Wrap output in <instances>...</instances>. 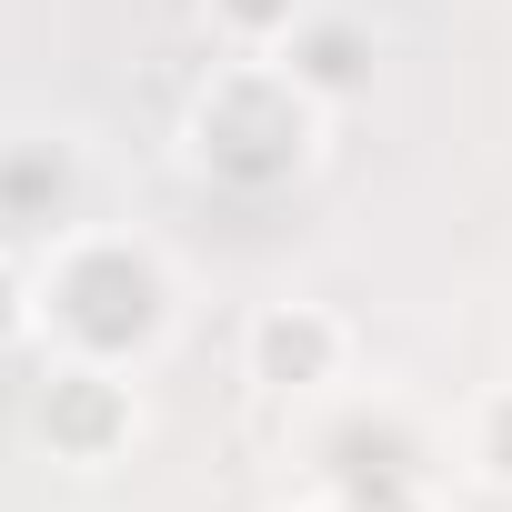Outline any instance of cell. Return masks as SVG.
I'll return each mask as SVG.
<instances>
[{
    "instance_id": "cell-1",
    "label": "cell",
    "mask_w": 512,
    "mask_h": 512,
    "mask_svg": "<svg viewBox=\"0 0 512 512\" xmlns=\"http://www.w3.org/2000/svg\"><path fill=\"white\" fill-rule=\"evenodd\" d=\"M492 472H512V412H502V462H492Z\"/></svg>"
}]
</instances>
